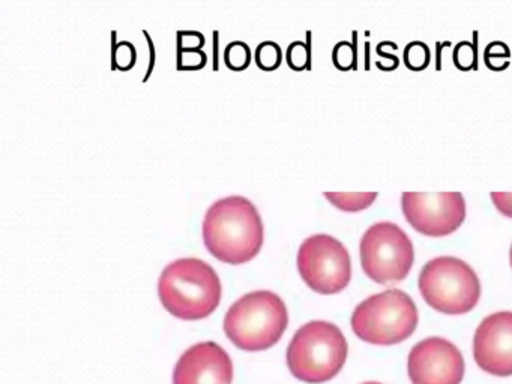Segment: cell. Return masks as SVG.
I'll return each mask as SVG.
<instances>
[{
	"label": "cell",
	"instance_id": "277c9868",
	"mask_svg": "<svg viewBox=\"0 0 512 384\" xmlns=\"http://www.w3.org/2000/svg\"><path fill=\"white\" fill-rule=\"evenodd\" d=\"M346 336L329 321L314 320L296 330L287 348V366L299 380L323 383L343 368L347 357Z\"/></svg>",
	"mask_w": 512,
	"mask_h": 384
},
{
	"label": "cell",
	"instance_id": "5b68a950",
	"mask_svg": "<svg viewBox=\"0 0 512 384\" xmlns=\"http://www.w3.org/2000/svg\"><path fill=\"white\" fill-rule=\"evenodd\" d=\"M418 326V308L409 294L389 288L362 300L352 314V329L362 341L392 345L404 341Z\"/></svg>",
	"mask_w": 512,
	"mask_h": 384
},
{
	"label": "cell",
	"instance_id": "8fae6325",
	"mask_svg": "<svg viewBox=\"0 0 512 384\" xmlns=\"http://www.w3.org/2000/svg\"><path fill=\"white\" fill-rule=\"evenodd\" d=\"M473 356L479 368L490 374L512 375V311L494 312L479 323Z\"/></svg>",
	"mask_w": 512,
	"mask_h": 384
},
{
	"label": "cell",
	"instance_id": "ba28073f",
	"mask_svg": "<svg viewBox=\"0 0 512 384\" xmlns=\"http://www.w3.org/2000/svg\"><path fill=\"white\" fill-rule=\"evenodd\" d=\"M298 270L317 293H338L352 278V261L346 246L331 234H313L299 246Z\"/></svg>",
	"mask_w": 512,
	"mask_h": 384
},
{
	"label": "cell",
	"instance_id": "e0dca14e",
	"mask_svg": "<svg viewBox=\"0 0 512 384\" xmlns=\"http://www.w3.org/2000/svg\"><path fill=\"white\" fill-rule=\"evenodd\" d=\"M455 66L461 71H470L476 68V48L472 42L463 41L455 45L454 53H452Z\"/></svg>",
	"mask_w": 512,
	"mask_h": 384
},
{
	"label": "cell",
	"instance_id": "44dd1931",
	"mask_svg": "<svg viewBox=\"0 0 512 384\" xmlns=\"http://www.w3.org/2000/svg\"><path fill=\"white\" fill-rule=\"evenodd\" d=\"M376 53L379 54V56H382L383 59L389 60V62H391L392 65L395 66V68H397L398 63H400V59H398L397 56H394V54L391 53H385V51H383V48L380 47V45H377Z\"/></svg>",
	"mask_w": 512,
	"mask_h": 384
},
{
	"label": "cell",
	"instance_id": "9c48e42d",
	"mask_svg": "<svg viewBox=\"0 0 512 384\" xmlns=\"http://www.w3.org/2000/svg\"><path fill=\"white\" fill-rule=\"evenodd\" d=\"M401 209L407 222L427 236H448L466 219L461 192H404Z\"/></svg>",
	"mask_w": 512,
	"mask_h": 384
},
{
	"label": "cell",
	"instance_id": "7c38bea8",
	"mask_svg": "<svg viewBox=\"0 0 512 384\" xmlns=\"http://www.w3.org/2000/svg\"><path fill=\"white\" fill-rule=\"evenodd\" d=\"M233 363L217 342H199L184 351L173 371V384H232Z\"/></svg>",
	"mask_w": 512,
	"mask_h": 384
},
{
	"label": "cell",
	"instance_id": "30bf717a",
	"mask_svg": "<svg viewBox=\"0 0 512 384\" xmlns=\"http://www.w3.org/2000/svg\"><path fill=\"white\" fill-rule=\"evenodd\" d=\"M407 371L413 384H460L464 377L463 354L449 339L430 336L410 350Z\"/></svg>",
	"mask_w": 512,
	"mask_h": 384
},
{
	"label": "cell",
	"instance_id": "d6986e66",
	"mask_svg": "<svg viewBox=\"0 0 512 384\" xmlns=\"http://www.w3.org/2000/svg\"><path fill=\"white\" fill-rule=\"evenodd\" d=\"M308 62H310V47L305 45L304 42H292L290 47L287 48V63L290 68L295 71H302L307 68Z\"/></svg>",
	"mask_w": 512,
	"mask_h": 384
},
{
	"label": "cell",
	"instance_id": "6da1fadb",
	"mask_svg": "<svg viewBox=\"0 0 512 384\" xmlns=\"http://www.w3.org/2000/svg\"><path fill=\"white\" fill-rule=\"evenodd\" d=\"M265 228L259 210L248 198L230 195L215 201L203 219V242L218 260L242 264L259 254Z\"/></svg>",
	"mask_w": 512,
	"mask_h": 384
},
{
	"label": "cell",
	"instance_id": "2e32d148",
	"mask_svg": "<svg viewBox=\"0 0 512 384\" xmlns=\"http://www.w3.org/2000/svg\"><path fill=\"white\" fill-rule=\"evenodd\" d=\"M256 62L265 71H274L281 63L280 45L275 42H262L256 50Z\"/></svg>",
	"mask_w": 512,
	"mask_h": 384
},
{
	"label": "cell",
	"instance_id": "ffe728a7",
	"mask_svg": "<svg viewBox=\"0 0 512 384\" xmlns=\"http://www.w3.org/2000/svg\"><path fill=\"white\" fill-rule=\"evenodd\" d=\"M491 200L502 215L512 218V192H491Z\"/></svg>",
	"mask_w": 512,
	"mask_h": 384
},
{
	"label": "cell",
	"instance_id": "5bb4252c",
	"mask_svg": "<svg viewBox=\"0 0 512 384\" xmlns=\"http://www.w3.org/2000/svg\"><path fill=\"white\" fill-rule=\"evenodd\" d=\"M431 60L430 48L425 42H409L404 48L403 62L410 71H424Z\"/></svg>",
	"mask_w": 512,
	"mask_h": 384
},
{
	"label": "cell",
	"instance_id": "7402d4cb",
	"mask_svg": "<svg viewBox=\"0 0 512 384\" xmlns=\"http://www.w3.org/2000/svg\"><path fill=\"white\" fill-rule=\"evenodd\" d=\"M362 384H382V383H379V381H365V383H362Z\"/></svg>",
	"mask_w": 512,
	"mask_h": 384
},
{
	"label": "cell",
	"instance_id": "7a4b0ae2",
	"mask_svg": "<svg viewBox=\"0 0 512 384\" xmlns=\"http://www.w3.org/2000/svg\"><path fill=\"white\" fill-rule=\"evenodd\" d=\"M158 294L170 314L182 320H200L220 303V276L200 258H179L161 272Z\"/></svg>",
	"mask_w": 512,
	"mask_h": 384
},
{
	"label": "cell",
	"instance_id": "9a60e30c",
	"mask_svg": "<svg viewBox=\"0 0 512 384\" xmlns=\"http://www.w3.org/2000/svg\"><path fill=\"white\" fill-rule=\"evenodd\" d=\"M227 66L233 71H242L250 65L251 50L245 42L235 41L227 45L226 54H224Z\"/></svg>",
	"mask_w": 512,
	"mask_h": 384
},
{
	"label": "cell",
	"instance_id": "52a82bcc",
	"mask_svg": "<svg viewBox=\"0 0 512 384\" xmlns=\"http://www.w3.org/2000/svg\"><path fill=\"white\" fill-rule=\"evenodd\" d=\"M362 269L380 284L406 278L415 261V248L409 234L391 221H380L367 228L359 245Z\"/></svg>",
	"mask_w": 512,
	"mask_h": 384
},
{
	"label": "cell",
	"instance_id": "3957f363",
	"mask_svg": "<svg viewBox=\"0 0 512 384\" xmlns=\"http://www.w3.org/2000/svg\"><path fill=\"white\" fill-rule=\"evenodd\" d=\"M289 324L286 303L274 291L257 290L239 297L224 317V330L236 347L247 351L271 348Z\"/></svg>",
	"mask_w": 512,
	"mask_h": 384
},
{
	"label": "cell",
	"instance_id": "4fadbf2b",
	"mask_svg": "<svg viewBox=\"0 0 512 384\" xmlns=\"http://www.w3.org/2000/svg\"><path fill=\"white\" fill-rule=\"evenodd\" d=\"M377 192H325V197L344 212H359L376 201Z\"/></svg>",
	"mask_w": 512,
	"mask_h": 384
},
{
	"label": "cell",
	"instance_id": "603a6c76",
	"mask_svg": "<svg viewBox=\"0 0 512 384\" xmlns=\"http://www.w3.org/2000/svg\"><path fill=\"white\" fill-rule=\"evenodd\" d=\"M509 258H511V266H512V245H511V252H509Z\"/></svg>",
	"mask_w": 512,
	"mask_h": 384
},
{
	"label": "cell",
	"instance_id": "8992f818",
	"mask_svg": "<svg viewBox=\"0 0 512 384\" xmlns=\"http://www.w3.org/2000/svg\"><path fill=\"white\" fill-rule=\"evenodd\" d=\"M419 290L428 305L445 314H464L475 308L481 282L475 270L461 258H433L419 273Z\"/></svg>",
	"mask_w": 512,
	"mask_h": 384
},
{
	"label": "cell",
	"instance_id": "ac0fdd59",
	"mask_svg": "<svg viewBox=\"0 0 512 384\" xmlns=\"http://www.w3.org/2000/svg\"><path fill=\"white\" fill-rule=\"evenodd\" d=\"M332 60L334 65L341 71H349V69L356 68V51L353 44L343 41L338 42L332 51Z\"/></svg>",
	"mask_w": 512,
	"mask_h": 384
}]
</instances>
